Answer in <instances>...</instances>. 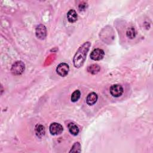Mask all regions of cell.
I'll return each mask as SVG.
<instances>
[{"label": "cell", "mask_w": 153, "mask_h": 153, "mask_svg": "<svg viewBox=\"0 0 153 153\" xmlns=\"http://www.w3.org/2000/svg\"><path fill=\"white\" fill-rule=\"evenodd\" d=\"M90 46L91 43L90 42H86L78 49L73 59V63L75 67L79 68L83 65Z\"/></svg>", "instance_id": "obj_1"}, {"label": "cell", "mask_w": 153, "mask_h": 153, "mask_svg": "<svg viewBox=\"0 0 153 153\" xmlns=\"http://www.w3.org/2000/svg\"><path fill=\"white\" fill-rule=\"evenodd\" d=\"M25 69V65L22 61H17L11 66V72L14 75H19L23 73Z\"/></svg>", "instance_id": "obj_2"}, {"label": "cell", "mask_w": 153, "mask_h": 153, "mask_svg": "<svg viewBox=\"0 0 153 153\" xmlns=\"http://www.w3.org/2000/svg\"><path fill=\"white\" fill-rule=\"evenodd\" d=\"M110 93L111 94L115 97H118L121 96L124 91L123 87L120 85V84H114L112 86H111L110 89Z\"/></svg>", "instance_id": "obj_3"}, {"label": "cell", "mask_w": 153, "mask_h": 153, "mask_svg": "<svg viewBox=\"0 0 153 153\" xmlns=\"http://www.w3.org/2000/svg\"><path fill=\"white\" fill-rule=\"evenodd\" d=\"M69 70V65L65 63H61L56 68V72L61 76H65L68 75Z\"/></svg>", "instance_id": "obj_4"}, {"label": "cell", "mask_w": 153, "mask_h": 153, "mask_svg": "<svg viewBox=\"0 0 153 153\" xmlns=\"http://www.w3.org/2000/svg\"><path fill=\"white\" fill-rule=\"evenodd\" d=\"M49 130L51 134L58 135L62 133L63 128L60 124L57 123H53L50 126Z\"/></svg>", "instance_id": "obj_5"}, {"label": "cell", "mask_w": 153, "mask_h": 153, "mask_svg": "<svg viewBox=\"0 0 153 153\" xmlns=\"http://www.w3.org/2000/svg\"><path fill=\"white\" fill-rule=\"evenodd\" d=\"M36 36L39 39H44L47 35V29L44 25H39L36 26L35 29Z\"/></svg>", "instance_id": "obj_6"}, {"label": "cell", "mask_w": 153, "mask_h": 153, "mask_svg": "<svg viewBox=\"0 0 153 153\" xmlns=\"http://www.w3.org/2000/svg\"><path fill=\"white\" fill-rule=\"evenodd\" d=\"M105 52L103 50L100 48H96L92 51L90 54V58L93 60H100L104 57Z\"/></svg>", "instance_id": "obj_7"}, {"label": "cell", "mask_w": 153, "mask_h": 153, "mask_svg": "<svg viewBox=\"0 0 153 153\" xmlns=\"http://www.w3.org/2000/svg\"><path fill=\"white\" fill-rule=\"evenodd\" d=\"M97 95L96 93L94 92H91L90 93H89L88 94V96H87V98H86V102H87V103L90 105V106H91V105H93L94 104H95L97 100Z\"/></svg>", "instance_id": "obj_8"}, {"label": "cell", "mask_w": 153, "mask_h": 153, "mask_svg": "<svg viewBox=\"0 0 153 153\" xmlns=\"http://www.w3.org/2000/svg\"><path fill=\"white\" fill-rule=\"evenodd\" d=\"M68 127L70 133L72 134V135L76 136L79 133V128L77 126V125L76 124H75L74 123L71 122V123H69Z\"/></svg>", "instance_id": "obj_9"}, {"label": "cell", "mask_w": 153, "mask_h": 153, "mask_svg": "<svg viewBox=\"0 0 153 153\" xmlns=\"http://www.w3.org/2000/svg\"><path fill=\"white\" fill-rule=\"evenodd\" d=\"M67 17H68V20L70 23H74L77 20V18H78V16L76 14V12L73 10L71 9L70 10L67 14Z\"/></svg>", "instance_id": "obj_10"}, {"label": "cell", "mask_w": 153, "mask_h": 153, "mask_svg": "<svg viewBox=\"0 0 153 153\" xmlns=\"http://www.w3.org/2000/svg\"><path fill=\"white\" fill-rule=\"evenodd\" d=\"M87 71L91 74H97L100 70V67L97 64H92L87 67Z\"/></svg>", "instance_id": "obj_11"}, {"label": "cell", "mask_w": 153, "mask_h": 153, "mask_svg": "<svg viewBox=\"0 0 153 153\" xmlns=\"http://www.w3.org/2000/svg\"><path fill=\"white\" fill-rule=\"evenodd\" d=\"M35 131L36 135L39 137H41L45 134V128L41 124H37L35 126Z\"/></svg>", "instance_id": "obj_12"}, {"label": "cell", "mask_w": 153, "mask_h": 153, "mask_svg": "<svg viewBox=\"0 0 153 153\" xmlns=\"http://www.w3.org/2000/svg\"><path fill=\"white\" fill-rule=\"evenodd\" d=\"M126 35L130 39H133L136 35V32L133 27H128L126 31Z\"/></svg>", "instance_id": "obj_13"}, {"label": "cell", "mask_w": 153, "mask_h": 153, "mask_svg": "<svg viewBox=\"0 0 153 153\" xmlns=\"http://www.w3.org/2000/svg\"><path fill=\"white\" fill-rule=\"evenodd\" d=\"M80 96H81L80 91L78 90H76L72 93L71 97V100L72 102H75L79 100V99L80 98Z\"/></svg>", "instance_id": "obj_14"}, {"label": "cell", "mask_w": 153, "mask_h": 153, "mask_svg": "<svg viewBox=\"0 0 153 153\" xmlns=\"http://www.w3.org/2000/svg\"><path fill=\"white\" fill-rule=\"evenodd\" d=\"M81 152V145L79 142H75L69 151V152Z\"/></svg>", "instance_id": "obj_15"}, {"label": "cell", "mask_w": 153, "mask_h": 153, "mask_svg": "<svg viewBox=\"0 0 153 153\" xmlns=\"http://www.w3.org/2000/svg\"><path fill=\"white\" fill-rule=\"evenodd\" d=\"M86 7H87V4L85 3V2H82L78 6L79 11H84V10H85Z\"/></svg>", "instance_id": "obj_16"}]
</instances>
